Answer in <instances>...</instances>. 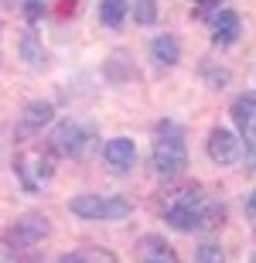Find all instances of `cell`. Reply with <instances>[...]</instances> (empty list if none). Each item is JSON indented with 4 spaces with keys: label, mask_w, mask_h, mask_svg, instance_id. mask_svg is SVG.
<instances>
[{
    "label": "cell",
    "mask_w": 256,
    "mask_h": 263,
    "mask_svg": "<svg viewBox=\"0 0 256 263\" xmlns=\"http://www.w3.org/2000/svg\"><path fill=\"white\" fill-rule=\"evenodd\" d=\"M161 215L178 233H212V229H219L226 222V205L205 192V195L191 198V202L171 205L168 212H161Z\"/></svg>",
    "instance_id": "cell-1"
},
{
    "label": "cell",
    "mask_w": 256,
    "mask_h": 263,
    "mask_svg": "<svg viewBox=\"0 0 256 263\" xmlns=\"http://www.w3.org/2000/svg\"><path fill=\"white\" fill-rule=\"evenodd\" d=\"M150 167L154 175L171 181L188 167V144H185V130L174 120H161L157 134H154V151H150Z\"/></svg>",
    "instance_id": "cell-2"
},
{
    "label": "cell",
    "mask_w": 256,
    "mask_h": 263,
    "mask_svg": "<svg viewBox=\"0 0 256 263\" xmlns=\"http://www.w3.org/2000/svg\"><path fill=\"white\" fill-rule=\"evenodd\" d=\"M14 175H17L24 192H41L55 178V151L41 144H31L24 151H17L14 157Z\"/></svg>",
    "instance_id": "cell-3"
},
{
    "label": "cell",
    "mask_w": 256,
    "mask_h": 263,
    "mask_svg": "<svg viewBox=\"0 0 256 263\" xmlns=\"http://www.w3.org/2000/svg\"><path fill=\"white\" fill-rule=\"evenodd\" d=\"M72 215H79V219H106V222H116V219H127L137 205L133 198L127 195H75L69 202Z\"/></svg>",
    "instance_id": "cell-4"
},
{
    "label": "cell",
    "mask_w": 256,
    "mask_h": 263,
    "mask_svg": "<svg viewBox=\"0 0 256 263\" xmlns=\"http://www.w3.org/2000/svg\"><path fill=\"white\" fill-rule=\"evenodd\" d=\"M48 233H51V219H48V215L24 212L17 222L4 233V246H7V250H14V253H21V250H31V246L45 243V239H48Z\"/></svg>",
    "instance_id": "cell-5"
},
{
    "label": "cell",
    "mask_w": 256,
    "mask_h": 263,
    "mask_svg": "<svg viewBox=\"0 0 256 263\" xmlns=\"http://www.w3.org/2000/svg\"><path fill=\"white\" fill-rule=\"evenodd\" d=\"M96 140V130L86 127L82 120H62L58 127L51 130V151L62 157H82Z\"/></svg>",
    "instance_id": "cell-6"
},
{
    "label": "cell",
    "mask_w": 256,
    "mask_h": 263,
    "mask_svg": "<svg viewBox=\"0 0 256 263\" xmlns=\"http://www.w3.org/2000/svg\"><path fill=\"white\" fill-rule=\"evenodd\" d=\"M205 154H208L212 164L229 167V164H236L239 157H243V140H239L232 130L215 127L212 134H208V140H205Z\"/></svg>",
    "instance_id": "cell-7"
},
{
    "label": "cell",
    "mask_w": 256,
    "mask_h": 263,
    "mask_svg": "<svg viewBox=\"0 0 256 263\" xmlns=\"http://www.w3.org/2000/svg\"><path fill=\"white\" fill-rule=\"evenodd\" d=\"M51 120H55V106L51 103H45V99L28 103L24 113H21V120H17V127H14V140H34Z\"/></svg>",
    "instance_id": "cell-8"
},
{
    "label": "cell",
    "mask_w": 256,
    "mask_h": 263,
    "mask_svg": "<svg viewBox=\"0 0 256 263\" xmlns=\"http://www.w3.org/2000/svg\"><path fill=\"white\" fill-rule=\"evenodd\" d=\"M137 263H178V253L164 236L147 233L137 239Z\"/></svg>",
    "instance_id": "cell-9"
},
{
    "label": "cell",
    "mask_w": 256,
    "mask_h": 263,
    "mask_svg": "<svg viewBox=\"0 0 256 263\" xmlns=\"http://www.w3.org/2000/svg\"><path fill=\"white\" fill-rule=\"evenodd\" d=\"M239 31H243V21L232 7H222L212 14V41H215L219 48H229V45H236L239 41Z\"/></svg>",
    "instance_id": "cell-10"
},
{
    "label": "cell",
    "mask_w": 256,
    "mask_h": 263,
    "mask_svg": "<svg viewBox=\"0 0 256 263\" xmlns=\"http://www.w3.org/2000/svg\"><path fill=\"white\" fill-rule=\"evenodd\" d=\"M103 161H106L113 171H130V167L137 164V144L130 140V137H113V140H106V147H103Z\"/></svg>",
    "instance_id": "cell-11"
},
{
    "label": "cell",
    "mask_w": 256,
    "mask_h": 263,
    "mask_svg": "<svg viewBox=\"0 0 256 263\" xmlns=\"http://www.w3.org/2000/svg\"><path fill=\"white\" fill-rule=\"evenodd\" d=\"M229 117L236 123V130L243 134V140H256V92L239 96L232 106H229Z\"/></svg>",
    "instance_id": "cell-12"
},
{
    "label": "cell",
    "mask_w": 256,
    "mask_h": 263,
    "mask_svg": "<svg viewBox=\"0 0 256 263\" xmlns=\"http://www.w3.org/2000/svg\"><path fill=\"white\" fill-rule=\"evenodd\" d=\"M150 59L157 62V65H164V68L178 65V59H181V45H178L174 34H157V38L150 41Z\"/></svg>",
    "instance_id": "cell-13"
},
{
    "label": "cell",
    "mask_w": 256,
    "mask_h": 263,
    "mask_svg": "<svg viewBox=\"0 0 256 263\" xmlns=\"http://www.w3.org/2000/svg\"><path fill=\"white\" fill-rule=\"evenodd\" d=\"M205 195V188L198 185V181H185V185H174V188H164L157 198V209L161 212H168L171 205H181V202H191V198Z\"/></svg>",
    "instance_id": "cell-14"
},
{
    "label": "cell",
    "mask_w": 256,
    "mask_h": 263,
    "mask_svg": "<svg viewBox=\"0 0 256 263\" xmlns=\"http://www.w3.org/2000/svg\"><path fill=\"white\" fill-rule=\"evenodd\" d=\"M127 10H130L127 0H99V21L106 28H120L127 21Z\"/></svg>",
    "instance_id": "cell-15"
},
{
    "label": "cell",
    "mask_w": 256,
    "mask_h": 263,
    "mask_svg": "<svg viewBox=\"0 0 256 263\" xmlns=\"http://www.w3.org/2000/svg\"><path fill=\"white\" fill-rule=\"evenodd\" d=\"M58 263H120V260L109 250H103V246H86V250H75V253L62 256Z\"/></svg>",
    "instance_id": "cell-16"
},
{
    "label": "cell",
    "mask_w": 256,
    "mask_h": 263,
    "mask_svg": "<svg viewBox=\"0 0 256 263\" xmlns=\"http://www.w3.org/2000/svg\"><path fill=\"white\" fill-rule=\"evenodd\" d=\"M45 7L55 14V17L62 21H69V17H79V10H82V0H45Z\"/></svg>",
    "instance_id": "cell-17"
},
{
    "label": "cell",
    "mask_w": 256,
    "mask_h": 263,
    "mask_svg": "<svg viewBox=\"0 0 256 263\" xmlns=\"http://www.w3.org/2000/svg\"><path fill=\"white\" fill-rule=\"evenodd\" d=\"M195 263H226V250L219 243H202L195 250Z\"/></svg>",
    "instance_id": "cell-18"
},
{
    "label": "cell",
    "mask_w": 256,
    "mask_h": 263,
    "mask_svg": "<svg viewBox=\"0 0 256 263\" xmlns=\"http://www.w3.org/2000/svg\"><path fill=\"white\" fill-rule=\"evenodd\" d=\"M133 17L140 24H154L157 21V0H137L133 4Z\"/></svg>",
    "instance_id": "cell-19"
},
{
    "label": "cell",
    "mask_w": 256,
    "mask_h": 263,
    "mask_svg": "<svg viewBox=\"0 0 256 263\" xmlns=\"http://www.w3.org/2000/svg\"><path fill=\"white\" fill-rule=\"evenodd\" d=\"M215 10H222V0H195V17H212Z\"/></svg>",
    "instance_id": "cell-20"
},
{
    "label": "cell",
    "mask_w": 256,
    "mask_h": 263,
    "mask_svg": "<svg viewBox=\"0 0 256 263\" xmlns=\"http://www.w3.org/2000/svg\"><path fill=\"white\" fill-rule=\"evenodd\" d=\"M45 10H48V7H45V0H28V4H24V17L34 24V21L45 17Z\"/></svg>",
    "instance_id": "cell-21"
},
{
    "label": "cell",
    "mask_w": 256,
    "mask_h": 263,
    "mask_svg": "<svg viewBox=\"0 0 256 263\" xmlns=\"http://www.w3.org/2000/svg\"><path fill=\"white\" fill-rule=\"evenodd\" d=\"M24 59H28L31 65H41V51H38V45H34V34H24Z\"/></svg>",
    "instance_id": "cell-22"
},
{
    "label": "cell",
    "mask_w": 256,
    "mask_h": 263,
    "mask_svg": "<svg viewBox=\"0 0 256 263\" xmlns=\"http://www.w3.org/2000/svg\"><path fill=\"white\" fill-rule=\"evenodd\" d=\"M246 171H256V140H246Z\"/></svg>",
    "instance_id": "cell-23"
},
{
    "label": "cell",
    "mask_w": 256,
    "mask_h": 263,
    "mask_svg": "<svg viewBox=\"0 0 256 263\" xmlns=\"http://www.w3.org/2000/svg\"><path fill=\"white\" fill-rule=\"evenodd\" d=\"M246 215L256 219V192H249V198H246Z\"/></svg>",
    "instance_id": "cell-24"
},
{
    "label": "cell",
    "mask_w": 256,
    "mask_h": 263,
    "mask_svg": "<svg viewBox=\"0 0 256 263\" xmlns=\"http://www.w3.org/2000/svg\"><path fill=\"white\" fill-rule=\"evenodd\" d=\"M0 31H4V21H0Z\"/></svg>",
    "instance_id": "cell-25"
},
{
    "label": "cell",
    "mask_w": 256,
    "mask_h": 263,
    "mask_svg": "<svg viewBox=\"0 0 256 263\" xmlns=\"http://www.w3.org/2000/svg\"><path fill=\"white\" fill-rule=\"evenodd\" d=\"M0 4H7V0H0Z\"/></svg>",
    "instance_id": "cell-26"
}]
</instances>
